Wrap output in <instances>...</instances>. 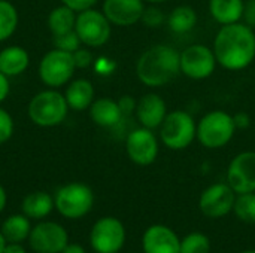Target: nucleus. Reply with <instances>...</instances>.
Wrapping results in <instances>:
<instances>
[{"label":"nucleus","mask_w":255,"mask_h":253,"mask_svg":"<svg viewBox=\"0 0 255 253\" xmlns=\"http://www.w3.org/2000/svg\"><path fill=\"white\" fill-rule=\"evenodd\" d=\"M217 63L230 72L250 67L255 60V31L248 24L239 21L221 25L214 39Z\"/></svg>","instance_id":"nucleus-1"},{"label":"nucleus","mask_w":255,"mask_h":253,"mask_svg":"<svg viewBox=\"0 0 255 253\" xmlns=\"http://www.w3.org/2000/svg\"><path fill=\"white\" fill-rule=\"evenodd\" d=\"M179 75V51L170 45L158 43L148 48L136 63V76L148 88L166 86Z\"/></svg>","instance_id":"nucleus-2"},{"label":"nucleus","mask_w":255,"mask_h":253,"mask_svg":"<svg viewBox=\"0 0 255 253\" xmlns=\"http://www.w3.org/2000/svg\"><path fill=\"white\" fill-rule=\"evenodd\" d=\"M70 107L66 101L64 94H61L55 88L37 92L34 97H31L27 106V115L30 121L42 128L60 125L66 119Z\"/></svg>","instance_id":"nucleus-3"},{"label":"nucleus","mask_w":255,"mask_h":253,"mask_svg":"<svg viewBox=\"0 0 255 253\" xmlns=\"http://www.w3.org/2000/svg\"><path fill=\"white\" fill-rule=\"evenodd\" d=\"M233 115L226 110H211L197 122V140L206 149L227 146L236 134Z\"/></svg>","instance_id":"nucleus-4"},{"label":"nucleus","mask_w":255,"mask_h":253,"mask_svg":"<svg viewBox=\"0 0 255 253\" xmlns=\"http://www.w3.org/2000/svg\"><path fill=\"white\" fill-rule=\"evenodd\" d=\"M160 142L172 151L187 149L197 137V122L187 110H172L160 125Z\"/></svg>","instance_id":"nucleus-5"},{"label":"nucleus","mask_w":255,"mask_h":253,"mask_svg":"<svg viewBox=\"0 0 255 253\" xmlns=\"http://www.w3.org/2000/svg\"><path fill=\"white\" fill-rule=\"evenodd\" d=\"M54 204L63 218L81 219L91 212L94 206V192L85 183L72 182L63 185L55 192Z\"/></svg>","instance_id":"nucleus-6"},{"label":"nucleus","mask_w":255,"mask_h":253,"mask_svg":"<svg viewBox=\"0 0 255 253\" xmlns=\"http://www.w3.org/2000/svg\"><path fill=\"white\" fill-rule=\"evenodd\" d=\"M76 66L73 61V54L61 49L48 51L39 61V78L48 88H60L67 85L73 75Z\"/></svg>","instance_id":"nucleus-7"},{"label":"nucleus","mask_w":255,"mask_h":253,"mask_svg":"<svg viewBox=\"0 0 255 253\" xmlns=\"http://www.w3.org/2000/svg\"><path fill=\"white\" fill-rule=\"evenodd\" d=\"M75 31L84 46L100 48L109 42L112 24L102 10L91 7L76 13Z\"/></svg>","instance_id":"nucleus-8"},{"label":"nucleus","mask_w":255,"mask_h":253,"mask_svg":"<svg viewBox=\"0 0 255 253\" xmlns=\"http://www.w3.org/2000/svg\"><path fill=\"white\" fill-rule=\"evenodd\" d=\"M181 73L193 81H203L214 75L217 57L214 49L203 43H193L179 52Z\"/></svg>","instance_id":"nucleus-9"},{"label":"nucleus","mask_w":255,"mask_h":253,"mask_svg":"<svg viewBox=\"0 0 255 253\" xmlns=\"http://www.w3.org/2000/svg\"><path fill=\"white\" fill-rule=\"evenodd\" d=\"M126 242L123 222L112 216L99 219L90 233V245L97 253H118Z\"/></svg>","instance_id":"nucleus-10"},{"label":"nucleus","mask_w":255,"mask_h":253,"mask_svg":"<svg viewBox=\"0 0 255 253\" xmlns=\"http://www.w3.org/2000/svg\"><path fill=\"white\" fill-rule=\"evenodd\" d=\"M69 245L66 228L57 222H39L28 236V246L36 253H61Z\"/></svg>","instance_id":"nucleus-11"},{"label":"nucleus","mask_w":255,"mask_h":253,"mask_svg":"<svg viewBox=\"0 0 255 253\" xmlns=\"http://www.w3.org/2000/svg\"><path fill=\"white\" fill-rule=\"evenodd\" d=\"M160 151V142L154 130L139 127L131 130L126 137V152L137 166H151Z\"/></svg>","instance_id":"nucleus-12"},{"label":"nucleus","mask_w":255,"mask_h":253,"mask_svg":"<svg viewBox=\"0 0 255 253\" xmlns=\"http://www.w3.org/2000/svg\"><path fill=\"white\" fill-rule=\"evenodd\" d=\"M227 183L236 194L255 192V152L238 154L227 169Z\"/></svg>","instance_id":"nucleus-13"},{"label":"nucleus","mask_w":255,"mask_h":253,"mask_svg":"<svg viewBox=\"0 0 255 253\" xmlns=\"http://www.w3.org/2000/svg\"><path fill=\"white\" fill-rule=\"evenodd\" d=\"M236 192L229 183H214L200 195V210L209 218H223L233 210Z\"/></svg>","instance_id":"nucleus-14"},{"label":"nucleus","mask_w":255,"mask_h":253,"mask_svg":"<svg viewBox=\"0 0 255 253\" xmlns=\"http://www.w3.org/2000/svg\"><path fill=\"white\" fill-rule=\"evenodd\" d=\"M145 10L143 0H105L102 12L112 25L130 27L142 19Z\"/></svg>","instance_id":"nucleus-15"},{"label":"nucleus","mask_w":255,"mask_h":253,"mask_svg":"<svg viewBox=\"0 0 255 253\" xmlns=\"http://www.w3.org/2000/svg\"><path fill=\"white\" fill-rule=\"evenodd\" d=\"M167 104L164 98L157 92L143 94L136 104L134 115L140 127L149 130H158L163 124L164 118L167 116Z\"/></svg>","instance_id":"nucleus-16"},{"label":"nucleus","mask_w":255,"mask_h":253,"mask_svg":"<svg viewBox=\"0 0 255 253\" xmlns=\"http://www.w3.org/2000/svg\"><path fill=\"white\" fill-rule=\"evenodd\" d=\"M145 253H181V242L178 236L164 225L149 227L142 239Z\"/></svg>","instance_id":"nucleus-17"},{"label":"nucleus","mask_w":255,"mask_h":253,"mask_svg":"<svg viewBox=\"0 0 255 253\" xmlns=\"http://www.w3.org/2000/svg\"><path fill=\"white\" fill-rule=\"evenodd\" d=\"M66 101L69 104V107L75 112H82L90 109V106L93 104V101L96 100V89L91 81L81 78V79H75L70 81L67 84L66 92H64Z\"/></svg>","instance_id":"nucleus-18"},{"label":"nucleus","mask_w":255,"mask_h":253,"mask_svg":"<svg viewBox=\"0 0 255 253\" xmlns=\"http://www.w3.org/2000/svg\"><path fill=\"white\" fill-rule=\"evenodd\" d=\"M90 118L91 121L103 128H111L120 124V121L124 118L118 100H112L109 97H100L93 101L90 106Z\"/></svg>","instance_id":"nucleus-19"},{"label":"nucleus","mask_w":255,"mask_h":253,"mask_svg":"<svg viewBox=\"0 0 255 253\" xmlns=\"http://www.w3.org/2000/svg\"><path fill=\"white\" fill-rule=\"evenodd\" d=\"M30 64V55L25 48L19 45H10L0 51V72L7 78L19 76L27 70Z\"/></svg>","instance_id":"nucleus-20"},{"label":"nucleus","mask_w":255,"mask_h":253,"mask_svg":"<svg viewBox=\"0 0 255 253\" xmlns=\"http://www.w3.org/2000/svg\"><path fill=\"white\" fill-rule=\"evenodd\" d=\"M244 0H209V13L220 24H235L244 19Z\"/></svg>","instance_id":"nucleus-21"},{"label":"nucleus","mask_w":255,"mask_h":253,"mask_svg":"<svg viewBox=\"0 0 255 253\" xmlns=\"http://www.w3.org/2000/svg\"><path fill=\"white\" fill-rule=\"evenodd\" d=\"M55 209L54 197L43 191H34L24 197L21 203V210L28 219H45Z\"/></svg>","instance_id":"nucleus-22"},{"label":"nucleus","mask_w":255,"mask_h":253,"mask_svg":"<svg viewBox=\"0 0 255 253\" xmlns=\"http://www.w3.org/2000/svg\"><path fill=\"white\" fill-rule=\"evenodd\" d=\"M31 224L30 219L21 213V215H10L9 218L4 219L1 224V234L6 239L7 243H22L28 240L30 231H31Z\"/></svg>","instance_id":"nucleus-23"},{"label":"nucleus","mask_w":255,"mask_h":253,"mask_svg":"<svg viewBox=\"0 0 255 253\" xmlns=\"http://www.w3.org/2000/svg\"><path fill=\"white\" fill-rule=\"evenodd\" d=\"M167 25L176 34H185L191 31L197 24V12L188 4H179L167 15Z\"/></svg>","instance_id":"nucleus-24"},{"label":"nucleus","mask_w":255,"mask_h":253,"mask_svg":"<svg viewBox=\"0 0 255 253\" xmlns=\"http://www.w3.org/2000/svg\"><path fill=\"white\" fill-rule=\"evenodd\" d=\"M48 28L52 36H60L75 30L76 22V12L67 7L66 4L54 7L48 15Z\"/></svg>","instance_id":"nucleus-25"},{"label":"nucleus","mask_w":255,"mask_h":253,"mask_svg":"<svg viewBox=\"0 0 255 253\" xmlns=\"http://www.w3.org/2000/svg\"><path fill=\"white\" fill-rule=\"evenodd\" d=\"M19 22L18 10L9 0H0V42L7 40Z\"/></svg>","instance_id":"nucleus-26"},{"label":"nucleus","mask_w":255,"mask_h":253,"mask_svg":"<svg viewBox=\"0 0 255 253\" xmlns=\"http://www.w3.org/2000/svg\"><path fill=\"white\" fill-rule=\"evenodd\" d=\"M233 210L242 222L255 224V192L238 194Z\"/></svg>","instance_id":"nucleus-27"},{"label":"nucleus","mask_w":255,"mask_h":253,"mask_svg":"<svg viewBox=\"0 0 255 253\" xmlns=\"http://www.w3.org/2000/svg\"><path fill=\"white\" fill-rule=\"evenodd\" d=\"M211 242L202 233H191L181 242V253H209Z\"/></svg>","instance_id":"nucleus-28"},{"label":"nucleus","mask_w":255,"mask_h":253,"mask_svg":"<svg viewBox=\"0 0 255 253\" xmlns=\"http://www.w3.org/2000/svg\"><path fill=\"white\" fill-rule=\"evenodd\" d=\"M52 43H54V48L66 51V52H72V54L76 49H79L81 45H82L81 39L78 37L75 30L69 31V33H64V34H60V36H52Z\"/></svg>","instance_id":"nucleus-29"},{"label":"nucleus","mask_w":255,"mask_h":253,"mask_svg":"<svg viewBox=\"0 0 255 253\" xmlns=\"http://www.w3.org/2000/svg\"><path fill=\"white\" fill-rule=\"evenodd\" d=\"M140 21L149 28H157L167 21V16L164 15V12L160 7H157L155 4H151V6H145Z\"/></svg>","instance_id":"nucleus-30"},{"label":"nucleus","mask_w":255,"mask_h":253,"mask_svg":"<svg viewBox=\"0 0 255 253\" xmlns=\"http://www.w3.org/2000/svg\"><path fill=\"white\" fill-rule=\"evenodd\" d=\"M13 128H15V125H13L12 115L7 110L0 107V145L10 140V137L13 134Z\"/></svg>","instance_id":"nucleus-31"},{"label":"nucleus","mask_w":255,"mask_h":253,"mask_svg":"<svg viewBox=\"0 0 255 253\" xmlns=\"http://www.w3.org/2000/svg\"><path fill=\"white\" fill-rule=\"evenodd\" d=\"M94 60L96 58H94L93 52L87 48H79L73 52V61H75L76 69H87V67L93 66Z\"/></svg>","instance_id":"nucleus-32"},{"label":"nucleus","mask_w":255,"mask_h":253,"mask_svg":"<svg viewBox=\"0 0 255 253\" xmlns=\"http://www.w3.org/2000/svg\"><path fill=\"white\" fill-rule=\"evenodd\" d=\"M93 67L96 70L97 75H102V76H109L115 72V67H117V63L108 57H100V58H96L94 63H93Z\"/></svg>","instance_id":"nucleus-33"},{"label":"nucleus","mask_w":255,"mask_h":253,"mask_svg":"<svg viewBox=\"0 0 255 253\" xmlns=\"http://www.w3.org/2000/svg\"><path fill=\"white\" fill-rule=\"evenodd\" d=\"M96 3H97V0H61V4H66L76 13L94 7Z\"/></svg>","instance_id":"nucleus-34"},{"label":"nucleus","mask_w":255,"mask_h":253,"mask_svg":"<svg viewBox=\"0 0 255 253\" xmlns=\"http://www.w3.org/2000/svg\"><path fill=\"white\" fill-rule=\"evenodd\" d=\"M136 104H137V100L131 95H123L120 100H118V106L123 112L124 116H130L134 113L136 110Z\"/></svg>","instance_id":"nucleus-35"},{"label":"nucleus","mask_w":255,"mask_h":253,"mask_svg":"<svg viewBox=\"0 0 255 253\" xmlns=\"http://www.w3.org/2000/svg\"><path fill=\"white\" fill-rule=\"evenodd\" d=\"M244 22L250 27L255 28V0L245 1V10H244Z\"/></svg>","instance_id":"nucleus-36"},{"label":"nucleus","mask_w":255,"mask_h":253,"mask_svg":"<svg viewBox=\"0 0 255 253\" xmlns=\"http://www.w3.org/2000/svg\"><path fill=\"white\" fill-rule=\"evenodd\" d=\"M233 121H235L236 130H247L251 125V118L247 112H239L233 115Z\"/></svg>","instance_id":"nucleus-37"},{"label":"nucleus","mask_w":255,"mask_h":253,"mask_svg":"<svg viewBox=\"0 0 255 253\" xmlns=\"http://www.w3.org/2000/svg\"><path fill=\"white\" fill-rule=\"evenodd\" d=\"M10 92V82H9V78L0 72V103L4 101L7 98Z\"/></svg>","instance_id":"nucleus-38"},{"label":"nucleus","mask_w":255,"mask_h":253,"mask_svg":"<svg viewBox=\"0 0 255 253\" xmlns=\"http://www.w3.org/2000/svg\"><path fill=\"white\" fill-rule=\"evenodd\" d=\"M3 253H27V251L24 249V246L21 243H7L4 246Z\"/></svg>","instance_id":"nucleus-39"},{"label":"nucleus","mask_w":255,"mask_h":253,"mask_svg":"<svg viewBox=\"0 0 255 253\" xmlns=\"http://www.w3.org/2000/svg\"><path fill=\"white\" fill-rule=\"evenodd\" d=\"M61 253H87V252H85V249H84L81 245H78V243H69V245L63 249V252Z\"/></svg>","instance_id":"nucleus-40"},{"label":"nucleus","mask_w":255,"mask_h":253,"mask_svg":"<svg viewBox=\"0 0 255 253\" xmlns=\"http://www.w3.org/2000/svg\"><path fill=\"white\" fill-rule=\"evenodd\" d=\"M6 203H7V195H6V191H4V188L0 185V213L4 210V207H6Z\"/></svg>","instance_id":"nucleus-41"},{"label":"nucleus","mask_w":255,"mask_h":253,"mask_svg":"<svg viewBox=\"0 0 255 253\" xmlns=\"http://www.w3.org/2000/svg\"><path fill=\"white\" fill-rule=\"evenodd\" d=\"M7 245V242H6V239L3 237V234H1V231H0V253H3L4 251V246Z\"/></svg>","instance_id":"nucleus-42"},{"label":"nucleus","mask_w":255,"mask_h":253,"mask_svg":"<svg viewBox=\"0 0 255 253\" xmlns=\"http://www.w3.org/2000/svg\"><path fill=\"white\" fill-rule=\"evenodd\" d=\"M145 3H149V4H158V3H164V1H169V0H143Z\"/></svg>","instance_id":"nucleus-43"},{"label":"nucleus","mask_w":255,"mask_h":253,"mask_svg":"<svg viewBox=\"0 0 255 253\" xmlns=\"http://www.w3.org/2000/svg\"><path fill=\"white\" fill-rule=\"evenodd\" d=\"M242 253H255V251H247V252H242Z\"/></svg>","instance_id":"nucleus-44"}]
</instances>
